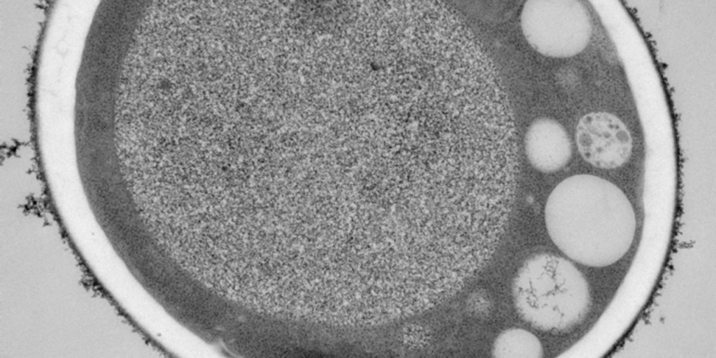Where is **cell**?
Segmentation results:
<instances>
[{"instance_id":"5b68a950","label":"cell","mask_w":716,"mask_h":358,"mask_svg":"<svg viewBox=\"0 0 716 358\" xmlns=\"http://www.w3.org/2000/svg\"><path fill=\"white\" fill-rule=\"evenodd\" d=\"M525 152L529 163L543 173L563 168L571 157V143L563 126L554 120H535L524 136Z\"/></svg>"},{"instance_id":"3957f363","label":"cell","mask_w":716,"mask_h":358,"mask_svg":"<svg viewBox=\"0 0 716 358\" xmlns=\"http://www.w3.org/2000/svg\"><path fill=\"white\" fill-rule=\"evenodd\" d=\"M520 24L527 41L540 54L563 57L574 52V18L569 2L527 1L521 11Z\"/></svg>"},{"instance_id":"8992f818","label":"cell","mask_w":716,"mask_h":358,"mask_svg":"<svg viewBox=\"0 0 716 358\" xmlns=\"http://www.w3.org/2000/svg\"><path fill=\"white\" fill-rule=\"evenodd\" d=\"M492 355L496 358H540L543 356L540 340L531 332L517 327L502 331L495 338Z\"/></svg>"},{"instance_id":"277c9868","label":"cell","mask_w":716,"mask_h":358,"mask_svg":"<svg viewBox=\"0 0 716 358\" xmlns=\"http://www.w3.org/2000/svg\"><path fill=\"white\" fill-rule=\"evenodd\" d=\"M575 143L582 158L601 169H614L631 157L633 141L624 123L608 112L584 115L575 128Z\"/></svg>"},{"instance_id":"6da1fadb","label":"cell","mask_w":716,"mask_h":358,"mask_svg":"<svg viewBox=\"0 0 716 358\" xmlns=\"http://www.w3.org/2000/svg\"><path fill=\"white\" fill-rule=\"evenodd\" d=\"M545 222L557 247L580 262L622 256L632 242L636 227L624 192L591 174L571 176L553 189L545 206Z\"/></svg>"},{"instance_id":"7a4b0ae2","label":"cell","mask_w":716,"mask_h":358,"mask_svg":"<svg viewBox=\"0 0 716 358\" xmlns=\"http://www.w3.org/2000/svg\"><path fill=\"white\" fill-rule=\"evenodd\" d=\"M566 259L550 253L527 258L512 282L518 315L542 331L567 329L576 317V275Z\"/></svg>"}]
</instances>
